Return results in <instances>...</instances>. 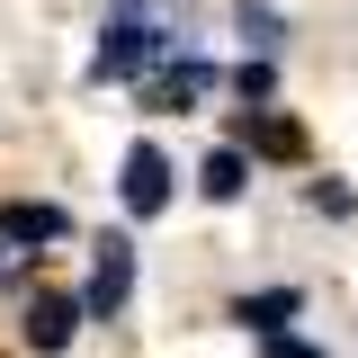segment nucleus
<instances>
[{
  "label": "nucleus",
  "mask_w": 358,
  "mask_h": 358,
  "mask_svg": "<svg viewBox=\"0 0 358 358\" xmlns=\"http://www.w3.org/2000/svg\"><path fill=\"white\" fill-rule=\"evenodd\" d=\"M171 54V36L152 27V18H117L108 36H99V54H90V81H134V72H152Z\"/></svg>",
  "instance_id": "obj_1"
},
{
  "label": "nucleus",
  "mask_w": 358,
  "mask_h": 358,
  "mask_svg": "<svg viewBox=\"0 0 358 358\" xmlns=\"http://www.w3.org/2000/svg\"><path fill=\"white\" fill-rule=\"evenodd\" d=\"M126 296H134V242H126V233H108V242H99V260H90L81 313H90V322H117Z\"/></svg>",
  "instance_id": "obj_2"
},
{
  "label": "nucleus",
  "mask_w": 358,
  "mask_h": 358,
  "mask_svg": "<svg viewBox=\"0 0 358 358\" xmlns=\"http://www.w3.org/2000/svg\"><path fill=\"white\" fill-rule=\"evenodd\" d=\"M117 197H126L134 224H152L162 206H171V152H162V143H134V152H126V179H117Z\"/></svg>",
  "instance_id": "obj_3"
},
{
  "label": "nucleus",
  "mask_w": 358,
  "mask_h": 358,
  "mask_svg": "<svg viewBox=\"0 0 358 358\" xmlns=\"http://www.w3.org/2000/svg\"><path fill=\"white\" fill-rule=\"evenodd\" d=\"M18 331H27V350H36V358L72 350V331H81V296H63V287H36V296H27V313H18Z\"/></svg>",
  "instance_id": "obj_4"
},
{
  "label": "nucleus",
  "mask_w": 358,
  "mask_h": 358,
  "mask_svg": "<svg viewBox=\"0 0 358 358\" xmlns=\"http://www.w3.org/2000/svg\"><path fill=\"white\" fill-rule=\"evenodd\" d=\"M206 90H215V63H197V54H188L179 72H162V81H143V108H152V117H179V108H197Z\"/></svg>",
  "instance_id": "obj_5"
},
{
  "label": "nucleus",
  "mask_w": 358,
  "mask_h": 358,
  "mask_svg": "<svg viewBox=\"0 0 358 358\" xmlns=\"http://www.w3.org/2000/svg\"><path fill=\"white\" fill-rule=\"evenodd\" d=\"M63 233H72V215L45 206V197H9V206H0V242H9V251H18V242H63Z\"/></svg>",
  "instance_id": "obj_6"
},
{
  "label": "nucleus",
  "mask_w": 358,
  "mask_h": 358,
  "mask_svg": "<svg viewBox=\"0 0 358 358\" xmlns=\"http://www.w3.org/2000/svg\"><path fill=\"white\" fill-rule=\"evenodd\" d=\"M296 313H305L296 287H260V296H242V305H233V322H242V331H278V322H296Z\"/></svg>",
  "instance_id": "obj_7"
},
{
  "label": "nucleus",
  "mask_w": 358,
  "mask_h": 358,
  "mask_svg": "<svg viewBox=\"0 0 358 358\" xmlns=\"http://www.w3.org/2000/svg\"><path fill=\"white\" fill-rule=\"evenodd\" d=\"M197 188H206L215 206H233V197L251 188V162H242V143H224V152H206V171H197Z\"/></svg>",
  "instance_id": "obj_8"
},
{
  "label": "nucleus",
  "mask_w": 358,
  "mask_h": 358,
  "mask_svg": "<svg viewBox=\"0 0 358 358\" xmlns=\"http://www.w3.org/2000/svg\"><path fill=\"white\" fill-rule=\"evenodd\" d=\"M242 143H251V152H305V134L287 126V117H260V108L242 117Z\"/></svg>",
  "instance_id": "obj_9"
},
{
  "label": "nucleus",
  "mask_w": 358,
  "mask_h": 358,
  "mask_svg": "<svg viewBox=\"0 0 358 358\" xmlns=\"http://www.w3.org/2000/svg\"><path fill=\"white\" fill-rule=\"evenodd\" d=\"M233 27H242V45H251V54H268V45H278V9L242 0V9H233Z\"/></svg>",
  "instance_id": "obj_10"
},
{
  "label": "nucleus",
  "mask_w": 358,
  "mask_h": 358,
  "mask_svg": "<svg viewBox=\"0 0 358 358\" xmlns=\"http://www.w3.org/2000/svg\"><path fill=\"white\" fill-rule=\"evenodd\" d=\"M233 90H242V108H260L268 90H278V72H268V54H251V63L233 72Z\"/></svg>",
  "instance_id": "obj_11"
},
{
  "label": "nucleus",
  "mask_w": 358,
  "mask_h": 358,
  "mask_svg": "<svg viewBox=\"0 0 358 358\" xmlns=\"http://www.w3.org/2000/svg\"><path fill=\"white\" fill-rule=\"evenodd\" d=\"M260 358H322V341H296V331H268Z\"/></svg>",
  "instance_id": "obj_12"
},
{
  "label": "nucleus",
  "mask_w": 358,
  "mask_h": 358,
  "mask_svg": "<svg viewBox=\"0 0 358 358\" xmlns=\"http://www.w3.org/2000/svg\"><path fill=\"white\" fill-rule=\"evenodd\" d=\"M305 197H313V215H350V206H358V197H350V188H322V179H313V188H305Z\"/></svg>",
  "instance_id": "obj_13"
},
{
  "label": "nucleus",
  "mask_w": 358,
  "mask_h": 358,
  "mask_svg": "<svg viewBox=\"0 0 358 358\" xmlns=\"http://www.w3.org/2000/svg\"><path fill=\"white\" fill-rule=\"evenodd\" d=\"M0 251H9V242H0Z\"/></svg>",
  "instance_id": "obj_14"
}]
</instances>
